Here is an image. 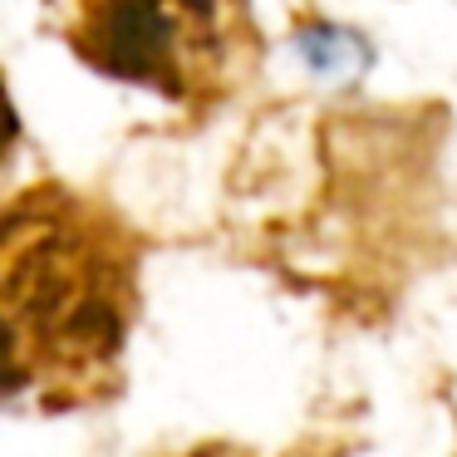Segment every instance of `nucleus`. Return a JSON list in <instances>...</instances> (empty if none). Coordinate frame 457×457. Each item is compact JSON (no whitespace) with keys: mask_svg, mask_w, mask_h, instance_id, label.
<instances>
[{"mask_svg":"<svg viewBox=\"0 0 457 457\" xmlns=\"http://www.w3.org/2000/svg\"><path fill=\"white\" fill-rule=\"evenodd\" d=\"M15 153H21V109H15V99H11V79L0 70V178L11 172Z\"/></svg>","mask_w":457,"mask_h":457,"instance_id":"nucleus-3","label":"nucleus"},{"mask_svg":"<svg viewBox=\"0 0 457 457\" xmlns=\"http://www.w3.org/2000/svg\"><path fill=\"white\" fill-rule=\"evenodd\" d=\"M138 315V241L104 202L45 182L0 202V413L109 394Z\"/></svg>","mask_w":457,"mask_h":457,"instance_id":"nucleus-1","label":"nucleus"},{"mask_svg":"<svg viewBox=\"0 0 457 457\" xmlns=\"http://www.w3.org/2000/svg\"><path fill=\"white\" fill-rule=\"evenodd\" d=\"M50 30L89 74L207 113L261 60L251 0H45Z\"/></svg>","mask_w":457,"mask_h":457,"instance_id":"nucleus-2","label":"nucleus"}]
</instances>
